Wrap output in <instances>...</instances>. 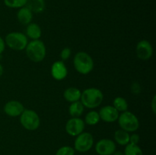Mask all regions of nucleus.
I'll list each match as a JSON object with an SVG mask.
<instances>
[{
  "instance_id": "nucleus-1",
  "label": "nucleus",
  "mask_w": 156,
  "mask_h": 155,
  "mask_svg": "<svg viewBox=\"0 0 156 155\" xmlns=\"http://www.w3.org/2000/svg\"><path fill=\"white\" fill-rule=\"evenodd\" d=\"M104 94L100 89L96 88H87L81 94L80 102L85 108L93 109L101 104Z\"/></svg>"
},
{
  "instance_id": "nucleus-2",
  "label": "nucleus",
  "mask_w": 156,
  "mask_h": 155,
  "mask_svg": "<svg viewBox=\"0 0 156 155\" xmlns=\"http://www.w3.org/2000/svg\"><path fill=\"white\" fill-rule=\"evenodd\" d=\"M73 65L78 73L81 74H88L94 69V60L88 53L85 52H79L73 59Z\"/></svg>"
},
{
  "instance_id": "nucleus-3",
  "label": "nucleus",
  "mask_w": 156,
  "mask_h": 155,
  "mask_svg": "<svg viewBox=\"0 0 156 155\" xmlns=\"http://www.w3.org/2000/svg\"><path fill=\"white\" fill-rule=\"evenodd\" d=\"M27 58L34 62H41L45 59L47 49L45 44L41 40H34L28 42L25 48Z\"/></svg>"
},
{
  "instance_id": "nucleus-4",
  "label": "nucleus",
  "mask_w": 156,
  "mask_h": 155,
  "mask_svg": "<svg viewBox=\"0 0 156 155\" xmlns=\"http://www.w3.org/2000/svg\"><path fill=\"white\" fill-rule=\"evenodd\" d=\"M117 122L120 129L127 132H134L140 128L139 119L135 114L128 110L119 115Z\"/></svg>"
},
{
  "instance_id": "nucleus-5",
  "label": "nucleus",
  "mask_w": 156,
  "mask_h": 155,
  "mask_svg": "<svg viewBox=\"0 0 156 155\" xmlns=\"http://www.w3.org/2000/svg\"><path fill=\"white\" fill-rule=\"evenodd\" d=\"M5 43L11 50L21 51L25 50L28 43V38L21 32H11L5 36Z\"/></svg>"
},
{
  "instance_id": "nucleus-6",
  "label": "nucleus",
  "mask_w": 156,
  "mask_h": 155,
  "mask_svg": "<svg viewBox=\"0 0 156 155\" xmlns=\"http://www.w3.org/2000/svg\"><path fill=\"white\" fill-rule=\"evenodd\" d=\"M20 123L24 129L34 131L41 126V119L34 110L24 109L20 115Z\"/></svg>"
},
{
  "instance_id": "nucleus-7",
  "label": "nucleus",
  "mask_w": 156,
  "mask_h": 155,
  "mask_svg": "<svg viewBox=\"0 0 156 155\" xmlns=\"http://www.w3.org/2000/svg\"><path fill=\"white\" fill-rule=\"evenodd\" d=\"M94 144V138L89 132H82L76 136L74 141L75 150L84 153L87 152L92 147Z\"/></svg>"
},
{
  "instance_id": "nucleus-8",
  "label": "nucleus",
  "mask_w": 156,
  "mask_h": 155,
  "mask_svg": "<svg viewBox=\"0 0 156 155\" xmlns=\"http://www.w3.org/2000/svg\"><path fill=\"white\" fill-rule=\"evenodd\" d=\"M85 122L80 117H72L66 123V132L70 136L76 137L84 132Z\"/></svg>"
},
{
  "instance_id": "nucleus-9",
  "label": "nucleus",
  "mask_w": 156,
  "mask_h": 155,
  "mask_svg": "<svg viewBox=\"0 0 156 155\" xmlns=\"http://www.w3.org/2000/svg\"><path fill=\"white\" fill-rule=\"evenodd\" d=\"M136 53L138 59L140 60H149L153 55V47L149 41L142 40L137 43L136 47Z\"/></svg>"
},
{
  "instance_id": "nucleus-10",
  "label": "nucleus",
  "mask_w": 156,
  "mask_h": 155,
  "mask_svg": "<svg viewBox=\"0 0 156 155\" xmlns=\"http://www.w3.org/2000/svg\"><path fill=\"white\" fill-rule=\"evenodd\" d=\"M95 150L98 155H112L116 151V144L113 140L103 138L96 143Z\"/></svg>"
},
{
  "instance_id": "nucleus-11",
  "label": "nucleus",
  "mask_w": 156,
  "mask_h": 155,
  "mask_svg": "<svg viewBox=\"0 0 156 155\" xmlns=\"http://www.w3.org/2000/svg\"><path fill=\"white\" fill-rule=\"evenodd\" d=\"M98 113L101 120L108 123H112L117 121L120 115V112L111 105H108L101 107Z\"/></svg>"
},
{
  "instance_id": "nucleus-12",
  "label": "nucleus",
  "mask_w": 156,
  "mask_h": 155,
  "mask_svg": "<svg viewBox=\"0 0 156 155\" xmlns=\"http://www.w3.org/2000/svg\"><path fill=\"white\" fill-rule=\"evenodd\" d=\"M4 112L10 117H18L21 115L24 110V106L21 102L18 100H10L4 106Z\"/></svg>"
},
{
  "instance_id": "nucleus-13",
  "label": "nucleus",
  "mask_w": 156,
  "mask_h": 155,
  "mask_svg": "<svg viewBox=\"0 0 156 155\" xmlns=\"http://www.w3.org/2000/svg\"><path fill=\"white\" fill-rule=\"evenodd\" d=\"M51 75L55 80L62 81L68 74V69L62 61H56L53 62L51 66Z\"/></svg>"
},
{
  "instance_id": "nucleus-14",
  "label": "nucleus",
  "mask_w": 156,
  "mask_h": 155,
  "mask_svg": "<svg viewBox=\"0 0 156 155\" xmlns=\"http://www.w3.org/2000/svg\"><path fill=\"white\" fill-rule=\"evenodd\" d=\"M17 18L18 22L22 25H27L31 23L33 19V13L26 6L21 8L17 13Z\"/></svg>"
},
{
  "instance_id": "nucleus-15",
  "label": "nucleus",
  "mask_w": 156,
  "mask_h": 155,
  "mask_svg": "<svg viewBox=\"0 0 156 155\" xmlns=\"http://www.w3.org/2000/svg\"><path fill=\"white\" fill-rule=\"evenodd\" d=\"M81 94H82V91L79 88L71 87L65 90L63 92V97L67 102L71 103L80 100Z\"/></svg>"
},
{
  "instance_id": "nucleus-16",
  "label": "nucleus",
  "mask_w": 156,
  "mask_h": 155,
  "mask_svg": "<svg viewBox=\"0 0 156 155\" xmlns=\"http://www.w3.org/2000/svg\"><path fill=\"white\" fill-rule=\"evenodd\" d=\"M41 34H42V30H41V27L37 24L31 22L27 24L25 33L27 38H30L31 40H40Z\"/></svg>"
},
{
  "instance_id": "nucleus-17",
  "label": "nucleus",
  "mask_w": 156,
  "mask_h": 155,
  "mask_svg": "<svg viewBox=\"0 0 156 155\" xmlns=\"http://www.w3.org/2000/svg\"><path fill=\"white\" fill-rule=\"evenodd\" d=\"M26 7L28 8L32 13H41L44 11L46 7L44 0H27Z\"/></svg>"
},
{
  "instance_id": "nucleus-18",
  "label": "nucleus",
  "mask_w": 156,
  "mask_h": 155,
  "mask_svg": "<svg viewBox=\"0 0 156 155\" xmlns=\"http://www.w3.org/2000/svg\"><path fill=\"white\" fill-rule=\"evenodd\" d=\"M114 141L121 146H126L129 143V132L120 129L114 132Z\"/></svg>"
},
{
  "instance_id": "nucleus-19",
  "label": "nucleus",
  "mask_w": 156,
  "mask_h": 155,
  "mask_svg": "<svg viewBox=\"0 0 156 155\" xmlns=\"http://www.w3.org/2000/svg\"><path fill=\"white\" fill-rule=\"evenodd\" d=\"M85 106L82 105L80 100L70 103L69 106V113L72 117H80L83 114Z\"/></svg>"
},
{
  "instance_id": "nucleus-20",
  "label": "nucleus",
  "mask_w": 156,
  "mask_h": 155,
  "mask_svg": "<svg viewBox=\"0 0 156 155\" xmlns=\"http://www.w3.org/2000/svg\"><path fill=\"white\" fill-rule=\"evenodd\" d=\"M101 121L100 115H99L98 112L95 110H91L85 115V124L88 125V126H95L99 122Z\"/></svg>"
},
{
  "instance_id": "nucleus-21",
  "label": "nucleus",
  "mask_w": 156,
  "mask_h": 155,
  "mask_svg": "<svg viewBox=\"0 0 156 155\" xmlns=\"http://www.w3.org/2000/svg\"><path fill=\"white\" fill-rule=\"evenodd\" d=\"M113 106L119 112H125L128 109V103L125 98L122 97H117L113 101Z\"/></svg>"
},
{
  "instance_id": "nucleus-22",
  "label": "nucleus",
  "mask_w": 156,
  "mask_h": 155,
  "mask_svg": "<svg viewBox=\"0 0 156 155\" xmlns=\"http://www.w3.org/2000/svg\"><path fill=\"white\" fill-rule=\"evenodd\" d=\"M124 155H143V153L138 144H133L129 143L125 147Z\"/></svg>"
},
{
  "instance_id": "nucleus-23",
  "label": "nucleus",
  "mask_w": 156,
  "mask_h": 155,
  "mask_svg": "<svg viewBox=\"0 0 156 155\" xmlns=\"http://www.w3.org/2000/svg\"><path fill=\"white\" fill-rule=\"evenodd\" d=\"M27 0H4V3L7 7L11 9H21L26 5Z\"/></svg>"
},
{
  "instance_id": "nucleus-24",
  "label": "nucleus",
  "mask_w": 156,
  "mask_h": 155,
  "mask_svg": "<svg viewBox=\"0 0 156 155\" xmlns=\"http://www.w3.org/2000/svg\"><path fill=\"white\" fill-rule=\"evenodd\" d=\"M56 155H75V149L70 146H63L58 149Z\"/></svg>"
},
{
  "instance_id": "nucleus-25",
  "label": "nucleus",
  "mask_w": 156,
  "mask_h": 155,
  "mask_svg": "<svg viewBox=\"0 0 156 155\" xmlns=\"http://www.w3.org/2000/svg\"><path fill=\"white\" fill-rule=\"evenodd\" d=\"M71 54H72L71 49H69V47H65V48H63L62 50V51L60 52V55H59L61 61L65 62V61L68 60V59L70 58V56H71Z\"/></svg>"
},
{
  "instance_id": "nucleus-26",
  "label": "nucleus",
  "mask_w": 156,
  "mask_h": 155,
  "mask_svg": "<svg viewBox=\"0 0 156 155\" xmlns=\"http://www.w3.org/2000/svg\"><path fill=\"white\" fill-rule=\"evenodd\" d=\"M140 135L136 133H133L132 135H129V143L133 144H138L140 142Z\"/></svg>"
},
{
  "instance_id": "nucleus-27",
  "label": "nucleus",
  "mask_w": 156,
  "mask_h": 155,
  "mask_svg": "<svg viewBox=\"0 0 156 155\" xmlns=\"http://www.w3.org/2000/svg\"><path fill=\"white\" fill-rule=\"evenodd\" d=\"M5 40L2 39V37L0 36V55L5 51Z\"/></svg>"
},
{
  "instance_id": "nucleus-28",
  "label": "nucleus",
  "mask_w": 156,
  "mask_h": 155,
  "mask_svg": "<svg viewBox=\"0 0 156 155\" xmlns=\"http://www.w3.org/2000/svg\"><path fill=\"white\" fill-rule=\"evenodd\" d=\"M151 108H152V112L154 114L156 113V96H154L152 98V103H151Z\"/></svg>"
},
{
  "instance_id": "nucleus-29",
  "label": "nucleus",
  "mask_w": 156,
  "mask_h": 155,
  "mask_svg": "<svg viewBox=\"0 0 156 155\" xmlns=\"http://www.w3.org/2000/svg\"><path fill=\"white\" fill-rule=\"evenodd\" d=\"M3 72H4V68H3V66L2 65V64L0 63V77L2 75Z\"/></svg>"
},
{
  "instance_id": "nucleus-30",
  "label": "nucleus",
  "mask_w": 156,
  "mask_h": 155,
  "mask_svg": "<svg viewBox=\"0 0 156 155\" xmlns=\"http://www.w3.org/2000/svg\"><path fill=\"white\" fill-rule=\"evenodd\" d=\"M112 155H124V153L121 151H115Z\"/></svg>"
}]
</instances>
